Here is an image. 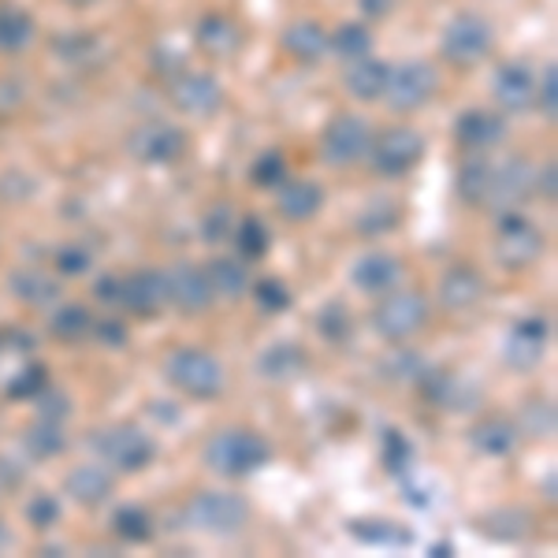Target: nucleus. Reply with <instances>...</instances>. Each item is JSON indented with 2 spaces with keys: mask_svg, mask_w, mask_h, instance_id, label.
<instances>
[{
  "mask_svg": "<svg viewBox=\"0 0 558 558\" xmlns=\"http://www.w3.org/2000/svg\"><path fill=\"white\" fill-rule=\"evenodd\" d=\"M495 45V31L484 15L462 12L444 26V38H439V52H444L447 64L454 68H476L484 64V57Z\"/></svg>",
  "mask_w": 558,
  "mask_h": 558,
  "instance_id": "obj_4",
  "label": "nucleus"
},
{
  "mask_svg": "<svg viewBox=\"0 0 558 558\" xmlns=\"http://www.w3.org/2000/svg\"><path fill=\"white\" fill-rule=\"evenodd\" d=\"M417 391L421 399L432 402L436 410H447V413H465V410H476L481 407V391L470 376L454 373V368H444V365H425L417 373Z\"/></svg>",
  "mask_w": 558,
  "mask_h": 558,
  "instance_id": "obj_11",
  "label": "nucleus"
},
{
  "mask_svg": "<svg viewBox=\"0 0 558 558\" xmlns=\"http://www.w3.org/2000/svg\"><path fill=\"white\" fill-rule=\"evenodd\" d=\"M305 368H310V354H305V347H299L294 339H279V343H268L260 350L257 357V373L265 376V380L272 384H291L305 376Z\"/></svg>",
  "mask_w": 558,
  "mask_h": 558,
  "instance_id": "obj_23",
  "label": "nucleus"
},
{
  "mask_svg": "<svg viewBox=\"0 0 558 558\" xmlns=\"http://www.w3.org/2000/svg\"><path fill=\"white\" fill-rule=\"evenodd\" d=\"M368 49H373V31L357 20L336 26V34H328V52H336V57L347 60V64L368 57Z\"/></svg>",
  "mask_w": 558,
  "mask_h": 558,
  "instance_id": "obj_36",
  "label": "nucleus"
},
{
  "mask_svg": "<svg viewBox=\"0 0 558 558\" xmlns=\"http://www.w3.org/2000/svg\"><path fill=\"white\" fill-rule=\"evenodd\" d=\"M165 376L179 395L197 402H209L223 391V365L216 362L209 350H197V347L172 350L165 362Z\"/></svg>",
  "mask_w": 558,
  "mask_h": 558,
  "instance_id": "obj_2",
  "label": "nucleus"
},
{
  "mask_svg": "<svg viewBox=\"0 0 558 558\" xmlns=\"http://www.w3.org/2000/svg\"><path fill=\"white\" fill-rule=\"evenodd\" d=\"M373 146V128L354 112H343L324 128L320 134V157L331 168H354L368 157Z\"/></svg>",
  "mask_w": 558,
  "mask_h": 558,
  "instance_id": "obj_9",
  "label": "nucleus"
},
{
  "mask_svg": "<svg viewBox=\"0 0 558 558\" xmlns=\"http://www.w3.org/2000/svg\"><path fill=\"white\" fill-rule=\"evenodd\" d=\"M38 38L34 15L20 4H0V57H23Z\"/></svg>",
  "mask_w": 558,
  "mask_h": 558,
  "instance_id": "obj_29",
  "label": "nucleus"
},
{
  "mask_svg": "<svg viewBox=\"0 0 558 558\" xmlns=\"http://www.w3.org/2000/svg\"><path fill=\"white\" fill-rule=\"evenodd\" d=\"M533 194H539L544 202H555L558 186H555V165H551V160L533 168Z\"/></svg>",
  "mask_w": 558,
  "mask_h": 558,
  "instance_id": "obj_56",
  "label": "nucleus"
},
{
  "mask_svg": "<svg viewBox=\"0 0 558 558\" xmlns=\"http://www.w3.org/2000/svg\"><path fill=\"white\" fill-rule=\"evenodd\" d=\"M45 387H49V368H45L41 362H26V365L15 368L12 376H8L4 395L12 402H34Z\"/></svg>",
  "mask_w": 558,
  "mask_h": 558,
  "instance_id": "obj_41",
  "label": "nucleus"
},
{
  "mask_svg": "<svg viewBox=\"0 0 558 558\" xmlns=\"http://www.w3.org/2000/svg\"><path fill=\"white\" fill-rule=\"evenodd\" d=\"M89 339L105 350H123L131 339V331L120 317H94V331H89Z\"/></svg>",
  "mask_w": 558,
  "mask_h": 558,
  "instance_id": "obj_52",
  "label": "nucleus"
},
{
  "mask_svg": "<svg viewBox=\"0 0 558 558\" xmlns=\"http://www.w3.org/2000/svg\"><path fill=\"white\" fill-rule=\"evenodd\" d=\"M8 291L23 305H31V310H49V305L60 299V279L41 272V268H15V272L8 276Z\"/></svg>",
  "mask_w": 558,
  "mask_h": 558,
  "instance_id": "obj_27",
  "label": "nucleus"
},
{
  "mask_svg": "<svg viewBox=\"0 0 558 558\" xmlns=\"http://www.w3.org/2000/svg\"><path fill=\"white\" fill-rule=\"evenodd\" d=\"M439 89V71L425 64V60H407V64L391 68L387 78L384 101L391 105V112H417L425 108Z\"/></svg>",
  "mask_w": 558,
  "mask_h": 558,
  "instance_id": "obj_12",
  "label": "nucleus"
},
{
  "mask_svg": "<svg viewBox=\"0 0 558 558\" xmlns=\"http://www.w3.org/2000/svg\"><path fill=\"white\" fill-rule=\"evenodd\" d=\"M120 279L123 276H116V272L97 276L94 279V299L101 305H120Z\"/></svg>",
  "mask_w": 558,
  "mask_h": 558,
  "instance_id": "obj_55",
  "label": "nucleus"
},
{
  "mask_svg": "<svg viewBox=\"0 0 558 558\" xmlns=\"http://www.w3.org/2000/svg\"><path fill=\"white\" fill-rule=\"evenodd\" d=\"M168 97H172V105L179 108V112L205 120V116H216V112H220V105H223V86H220V78L209 75V71H191V68H183L179 75L168 78Z\"/></svg>",
  "mask_w": 558,
  "mask_h": 558,
  "instance_id": "obj_13",
  "label": "nucleus"
},
{
  "mask_svg": "<svg viewBox=\"0 0 558 558\" xmlns=\"http://www.w3.org/2000/svg\"><path fill=\"white\" fill-rule=\"evenodd\" d=\"M395 4L399 0H357V12H362L365 23H384L395 12Z\"/></svg>",
  "mask_w": 558,
  "mask_h": 558,
  "instance_id": "obj_57",
  "label": "nucleus"
},
{
  "mask_svg": "<svg viewBox=\"0 0 558 558\" xmlns=\"http://www.w3.org/2000/svg\"><path fill=\"white\" fill-rule=\"evenodd\" d=\"M57 272L75 279V276H86L89 268H94V254H89V246H78V242H68V246L57 250Z\"/></svg>",
  "mask_w": 558,
  "mask_h": 558,
  "instance_id": "obj_51",
  "label": "nucleus"
},
{
  "mask_svg": "<svg viewBox=\"0 0 558 558\" xmlns=\"http://www.w3.org/2000/svg\"><path fill=\"white\" fill-rule=\"evenodd\" d=\"M250 294H254L257 310L268 313V317H279V313H287V310H291V302H294L291 287H287L283 279H276V276L254 279V283H250Z\"/></svg>",
  "mask_w": 558,
  "mask_h": 558,
  "instance_id": "obj_44",
  "label": "nucleus"
},
{
  "mask_svg": "<svg viewBox=\"0 0 558 558\" xmlns=\"http://www.w3.org/2000/svg\"><path fill=\"white\" fill-rule=\"evenodd\" d=\"M428 324V299L417 291H387L373 310V331L384 343H407Z\"/></svg>",
  "mask_w": 558,
  "mask_h": 558,
  "instance_id": "obj_3",
  "label": "nucleus"
},
{
  "mask_svg": "<svg viewBox=\"0 0 558 558\" xmlns=\"http://www.w3.org/2000/svg\"><path fill=\"white\" fill-rule=\"evenodd\" d=\"M283 179H287V157L279 149H265L254 165H250V183L260 186V191H276Z\"/></svg>",
  "mask_w": 558,
  "mask_h": 558,
  "instance_id": "obj_46",
  "label": "nucleus"
},
{
  "mask_svg": "<svg viewBox=\"0 0 558 558\" xmlns=\"http://www.w3.org/2000/svg\"><path fill=\"white\" fill-rule=\"evenodd\" d=\"M112 533L120 536L123 544H146V539H153V514L146 507L128 502V507H120L112 514Z\"/></svg>",
  "mask_w": 558,
  "mask_h": 558,
  "instance_id": "obj_42",
  "label": "nucleus"
},
{
  "mask_svg": "<svg viewBox=\"0 0 558 558\" xmlns=\"http://www.w3.org/2000/svg\"><path fill=\"white\" fill-rule=\"evenodd\" d=\"M421 160H425V138L413 128H387L384 134H376L373 146H368V165L384 179L410 175Z\"/></svg>",
  "mask_w": 558,
  "mask_h": 558,
  "instance_id": "obj_8",
  "label": "nucleus"
},
{
  "mask_svg": "<svg viewBox=\"0 0 558 558\" xmlns=\"http://www.w3.org/2000/svg\"><path fill=\"white\" fill-rule=\"evenodd\" d=\"M205 276H209V287L216 299H228L235 302L242 294L250 291V265L242 257H213L209 265H205Z\"/></svg>",
  "mask_w": 558,
  "mask_h": 558,
  "instance_id": "obj_31",
  "label": "nucleus"
},
{
  "mask_svg": "<svg viewBox=\"0 0 558 558\" xmlns=\"http://www.w3.org/2000/svg\"><path fill=\"white\" fill-rule=\"evenodd\" d=\"M34 410H38L41 421H52V425H64L71 417V399L64 391H57V387H45V391L34 399Z\"/></svg>",
  "mask_w": 558,
  "mask_h": 558,
  "instance_id": "obj_53",
  "label": "nucleus"
},
{
  "mask_svg": "<svg viewBox=\"0 0 558 558\" xmlns=\"http://www.w3.org/2000/svg\"><path fill=\"white\" fill-rule=\"evenodd\" d=\"M52 49H57V57L64 60V64H75V68H89L101 60V38L89 31L60 34V38L52 41Z\"/></svg>",
  "mask_w": 558,
  "mask_h": 558,
  "instance_id": "obj_39",
  "label": "nucleus"
},
{
  "mask_svg": "<svg viewBox=\"0 0 558 558\" xmlns=\"http://www.w3.org/2000/svg\"><path fill=\"white\" fill-rule=\"evenodd\" d=\"M533 108H539V112H544L547 120H551V116L558 112V71H555V64H547L544 75H536Z\"/></svg>",
  "mask_w": 558,
  "mask_h": 558,
  "instance_id": "obj_54",
  "label": "nucleus"
},
{
  "mask_svg": "<svg viewBox=\"0 0 558 558\" xmlns=\"http://www.w3.org/2000/svg\"><path fill=\"white\" fill-rule=\"evenodd\" d=\"M283 52L294 60V64H320L328 57V31L317 20H294L283 31Z\"/></svg>",
  "mask_w": 558,
  "mask_h": 558,
  "instance_id": "obj_26",
  "label": "nucleus"
},
{
  "mask_svg": "<svg viewBox=\"0 0 558 558\" xmlns=\"http://www.w3.org/2000/svg\"><path fill=\"white\" fill-rule=\"evenodd\" d=\"M387 78H391V64L376 57H362L347 68L343 83H347V94L354 101H384V89H387Z\"/></svg>",
  "mask_w": 558,
  "mask_h": 558,
  "instance_id": "obj_28",
  "label": "nucleus"
},
{
  "mask_svg": "<svg viewBox=\"0 0 558 558\" xmlns=\"http://www.w3.org/2000/svg\"><path fill=\"white\" fill-rule=\"evenodd\" d=\"M89 331H94V313L86 310L83 302H68V305H57L49 317V336L57 339V343H86Z\"/></svg>",
  "mask_w": 558,
  "mask_h": 558,
  "instance_id": "obj_33",
  "label": "nucleus"
},
{
  "mask_svg": "<svg viewBox=\"0 0 558 558\" xmlns=\"http://www.w3.org/2000/svg\"><path fill=\"white\" fill-rule=\"evenodd\" d=\"M507 138V116L495 108H465L454 120V142L470 153H488Z\"/></svg>",
  "mask_w": 558,
  "mask_h": 558,
  "instance_id": "obj_16",
  "label": "nucleus"
},
{
  "mask_svg": "<svg viewBox=\"0 0 558 558\" xmlns=\"http://www.w3.org/2000/svg\"><path fill=\"white\" fill-rule=\"evenodd\" d=\"M428 555L432 558H451L454 555V544H451V539H436V544L428 547Z\"/></svg>",
  "mask_w": 558,
  "mask_h": 558,
  "instance_id": "obj_60",
  "label": "nucleus"
},
{
  "mask_svg": "<svg viewBox=\"0 0 558 558\" xmlns=\"http://www.w3.org/2000/svg\"><path fill=\"white\" fill-rule=\"evenodd\" d=\"M231 239H235V250L239 257L246 260V265H254V260H265L268 250H272V228H268L260 216H242L235 220V231H231Z\"/></svg>",
  "mask_w": 558,
  "mask_h": 558,
  "instance_id": "obj_35",
  "label": "nucleus"
},
{
  "mask_svg": "<svg viewBox=\"0 0 558 558\" xmlns=\"http://www.w3.org/2000/svg\"><path fill=\"white\" fill-rule=\"evenodd\" d=\"M492 94L499 101L502 112L510 116H521V112H533V94H536V75L529 64H502L495 71V83H492Z\"/></svg>",
  "mask_w": 558,
  "mask_h": 558,
  "instance_id": "obj_19",
  "label": "nucleus"
},
{
  "mask_svg": "<svg viewBox=\"0 0 558 558\" xmlns=\"http://www.w3.org/2000/svg\"><path fill=\"white\" fill-rule=\"evenodd\" d=\"M518 436L521 432L510 417H484L473 425L470 444H473V451L484 458H507L518 447Z\"/></svg>",
  "mask_w": 558,
  "mask_h": 558,
  "instance_id": "obj_30",
  "label": "nucleus"
},
{
  "mask_svg": "<svg viewBox=\"0 0 558 558\" xmlns=\"http://www.w3.org/2000/svg\"><path fill=\"white\" fill-rule=\"evenodd\" d=\"M547 343H551V320L529 313L507 331V362L514 368H533L544 362Z\"/></svg>",
  "mask_w": 558,
  "mask_h": 558,
  "instance_id": "obj_17",
  "label": "nucleus"
},
{
  "mask_svg": "<svg viewBox=\"0 0 558 558\" xmlns=\"http://www.w3.org/2000/svg\"><path fill=\"white\" fill-rule=\"evenodd\" d=\"M120 305L131 317H157L168 305V283L157 268H138V272L120 279Z\"/></svg>",
  "mask_w": 558,
  "mask_h": 558,
  "instance_id": "obj_15",
  "label": "nucleus"
},
{
  "mask_svg": "<svg viewBox=\"0 0 558 558\" xmlns=\"http://www.w3.org/2000/svg\"><path fill=\"white\" fill-rule=\"evenodd\" d=\"M481 529L488 533L492 539H502V544H510V539H521L529 533V514L525 510H492V514L481 518Z\"/></svg>",
  "mask_w": 558,
  "mask_h": 558,
  "instance_id": "obj_45",
  "label": "nucleus"
},
{
  "mask_svg": "<svg viewBox=\"0 0 558 558\" xmlns=\"http://www.w3.org/2000/svg\"><path fill=\"white\" fill-rule=\"evenodd\" d=\"M60 518H64V502L57 499L52 492H38L31 495V502H26V521H31L38 533H45V529L60 525Z\"/></svg>",
  "mask_w": 558,
  "mask_h": 558,
  "instance_id": "obj_48",
  "label": "nucleus"
},
{
  "mask_svg": "<svg viewBox=\"0 0 558 558\" xmlns=\"http://www.w3.org/2000/svg\"><path fill=\"white\" fill-rule=\"evenodd\" d=\"M0 350H4V331H0Z\"/></svg>",
  "mask_w": 558,
  "mask_h": 558,
  "instance_id": "obj_63",
  "label": "nucleus"
},
{
  "mask_svg": "<svg viewBox=\"0 0 558 558\" xmlns=\"http://www.w3.org/2000/svg\"><path fill=\"white\" fill-rule=\"evenodd\" d=\"M4 350H15V354H26V350H34V336L23 328H8L4 331Z\"/></svg>",
  "mask_w": 558,
  "mask_h": 558,
  "instance_id": "obj_58",
  "label": "nucleus"
},
{
  "mask_svg": "<svg viewBox=\"0 0 558 558\" xmlns=\"http://www.w3.org/2000/svg\"><path fill=\"white\" fill-rule=\"evenodd\" d=\"M399 223H402L399 205H395L391 197H376V202H368L365 209L357 213V235L380 239V235H391Z\"/></svg>",
  "mask_w": 558,
  "mask_h": 558,
  "instance_id": "obj_38",
  "label": "nucleus"
},
{
  "mask_svg": "<svg viewBox=\"0 0 558 558\" xmlns=\"http://www.w3.org/2000/svg\"><path fill=\"white\" fill-rule=\"evenodd\" d=\"M8 547H12V533H8V525L0 521V555H4Z\"/></svg>",
  "mask_w": 558,
  "mask_h": 558,
  "instance_id": "obj_61",
  "label": "nucleus"
},
{
  "mask_svg": "<svg viewBox=\"0 0 558 558\" xmlns=\"http://www.w3.org/2000/svg\"><path fill=\"white\" fill-rule=\"evenodd\" d=\"M425 368V362H421L413 350H407L402 343H395L391 354L384 357V365H380V373L387 376V380H395V384H413L417 380V373Z\"/></svg>",
  "mask_w": 558,
  "mask_h": 558,
  "instance_id": "obj_47",
  "label": "nucleus"
},
{
  "mask_svg": "<svg viewBox=\"0 0 558 558\" xmlns=\"http://www.w3.org/2000/svg\"><path fill=\"white\" fill-rule=\"evenodd\" d=\"M20 484H23L20 462H12V458H0V488H20Z\"/></svg>",
  "mask_w": 558,
  "mask_h": 558,
  "instance_id": "obj_59",
  "label": "nucleus"
},
{
  "mask_svg": "<svg viewBox=\"0 0 558 558\" xmlns=\"http://www.w3.org/2000/svg\"><path fill=\"white\" fill-rule=\"evenodd\" d=\"M194 529L213 536H235L250 521V502L235 492H197L186 507Z\"/></svg>",
  "mask_w": 558,
  "mask_h": 558,
  "instance_id": "obj_7",
  "label": "nucleus"
},
{
  "mask_svg": "<svg viewBox=\"0 0 558 558\" xmlns=\"http://www.w3.org/2000/svg\"><path fill=\"white\" fill-rule=\"evenodd\" d=\"M492 183H495V165L484 157H470L462 168H458V197L465 205H492Z\"/></svg>",
  "mask_w": 558,
  "mask_h": 558,
  "instance_id": "obj_34",
  "label": "nucleus"
},
{
  "mask_svg": "<svg viewBox=\"0 0 558 558\" xmlns=\"http://www.w3.org/2000/svg\"><path fill=\"white\" fill-rule=\"evenodd\" d=\"M484 291H488L484 276L476 272L473 265H465V260H458V265H451V268L444 272V279H439V302H444L451 313L473 310V305L484 299Z\"/></svg>",
  "mask_w": 558,
  "mask_h": 558,
  "instance_id": "obj_22",
  "label": "nucleus"
},
{
  "mask_svg": "<svg viewBox=\"0 0 558 558\" xmlns=\"http://www.w3.org/2000/svg\"><path fill=\"white\" fill-rule=\"evenodd\" d=\"M518 432H529L533 439H547L555 436V407L547 399H536L521 410V428Z\"/></svg>",
  "mask_w": 558,
  "mask_h": 558,
  "instance_id": "obj_49",
  "label": "nucleus"
},
{
  "mask_svg": "<svg viewBox=\"0 0 558 558\" xmlns=\"http://www.w3.org/2000/svg\"><path fill=\"white\" fill-rule=\"evenodd\" d=\"M350 279H354V287L362 294H387L395 291V287L402 283V260L395 254H384V250H376V254H365L357 257L354 272H350Z\"/></svg>",
  "mask_w": 558,
  "mask_h": 558,
  "instance_id": "obj_25",
  "label": "nucleus"
},
{
  "mask_svg": "<svg viewBox=\"0 0 558 558\" xmlns=\"http://www.w3.org/2000/svg\"><path fill=\"white\" fill-rule=\"evenodd\" d=\"M276 209L291 223L313 220L324 209V186L317 179H283L276 186Z\"/></svg>",
  "mask_w": 558,
  "mask_h": 558,
  "instance_id": "obj_21",
  "label": "nucleus"
},
{
  "mask_svg": "<svg viewBox=\"0 0 558 558\" xmlns=\"http://www.w3.org/2000/svg\"><path fill=\"white\" fill-rule=\"evenodd\" d=\"M128 153L138 165L168 168V165H175V160H183L186 131L168 120H146L128 134Z\"/></svg>",
  "mask_w": 558,
  "mask_h": 558,
  "instance_id": "obj_10",
  "label": "nucleus"
},
{
  "mask_svg": "<svg viewBox=\"0 0 558 558\" xmlns=\"http://www.w3.org/2000/svg\"><path fill=\"white\" fill-rule=\"evenodd\" d=\"M165 283L168 305H175L179 313H205L216 299L202 265H175L172 272H165Z\"/></svg>",
  "mask_w": 558,
  "mask_h": 558,
  "instance_id": "obj_18",
  "label": "nucleus"
},
{
  "mask_svg": "<svg viewBox=\"0 0 558 558\" xmlns=\"http://www.w3.org/2000/svg\"><path fill=\"white\" fill-rule=\"evenodd\" d=\"M495 257L502 268H521L536 265L544 257V235L529 216H521L518 209H507L499 216V228H495Z\"/></svg>",
  "mask_w": 558,
  "mask_h": 558,
  "instance_id": "obj_5",
  "label": "nucleus"
},
{
  "mask_svg": "<svg viewBox=\"0 0 558 558\" xmlns=\"http://www.w3.org/2000/svg\"><path fill=\"white\" fill-rule=\"evenodd\" d=\"M64 492L78 502V507H101V502L112 499L116 476L108 465L86 462V465H75V470L64 476Z\"/></svg>",
  "mask_w": 558,
  "mask_h": 558,
  "instance_id": "obj_24",
  "label": "nucleus"
},
{
  "mask_svg": "<svg viewBox=\"0 0 558 558\" xmlns=\"http://www.w3.org/2000/svg\"><path fill=\"white\" fill-rule=\"evenodd\" d=\"M347 533L365 547H410L413 544L410 529H402L399 521H391V518H350Z\"/></svg>",
  "mask_w": 558,
  "mask_h": 558,
  "instance_id": "obj_32",
  "label": "nucleus"
},
{
  "mask_svg": "<svg viewBox=\"0 0 558 558\" xmlns=\"http://www.w3.org/2000/svg\"><path fill=\"white\" fill-rule=\"evenodd\" d=\"M68 4H75V8H89V4H97V0H68Z\"/></svg>",
  "mask_w": 558,
  "mask_h": 558,
  "instance_id": "obj_62",
  "label": "nucleus"
},
{
  "mask_svg": "<svg viewBox=\"0 0 558 558\" xmlns=\"http://www.w3.org/2000/svg\"><path fill=\"white\" fill-rule=\"evenodd\" d=\"M23 447H26V454H31L34 462H49V458L64 454L68 436H64V428H60V425H52V421L38 417L31 428L23 432Z\"/></svg>",
  "mask_w": 558,
  "mask_h": 558,
  "instance_id": "obj_37",
  "label": "nucleus"
},
{
  "mask_svg": "<svg viewBox=\"0 0 558 558\" xmlns=\"http://www.w3.org/2000/svg\"><path fill=\"white\" fill-rule=\"evenodd\" d=\"M194 45L209 60H235L246 45V31L223 12H205L194 26Z\"/></svg>",
  "mask_w": 558,
  "mask_h": 558,
  "instance_id": "obj_14",
  "label": "nucleus"
},
{
  "mask_svg": "<svg viewBox=\"0 0 558 558\" xmlns=\"http://www.w3.org/2000/svg\"><path fill=\"white\" fill-rule=\"evenodd\" d=\"M231 231H235V213H231V205H213V209L202 216V239L209 242V246L228 242Z\"/></svg>",
  "mask_w": 558,
  "mask_h": 558,
  "instance_id": "obj_50",
  "label": "nucleus"
},
{
  "mask_svg": "<svg viewBox=\"0 0 558 558\" xmlns=\"http://www.w3.org/2000/svg\"><path fill=\"white\" fill-rule=\"evenodd\" d=\"M97 454L105 465H112L116 473H142L146 465H153L157 458V444L134 425H112L105 432H97L94 439Z\"/></svg>",
  "mask_w": 558,
  "mask_h": 558,
  "instance_id": "obj_6",
  "label": "nucleus"
},
{
  "mask_svg": "<svg viewBox=\"0 0 558 558\" xmlns=\"http://www.w3.org/2000/svg\"><path fill=\"white\" fill-rule=\"evenodd\" d=\"M533 165L525 157H510L502 168H495L492 183V205L495 209H521L525 202H533Z\"/></svg>",
  "mask_w": 558,
  "mask_h": 558,
  "instance_id": "obj_20",
  "label": "nucleus"
},
{
  "mask_svg": "<svg viewBox=\"0 0 558 558\" xmlns=\"http://www.w3.org/2000/svg\"><path fill=\"white\" fill-rule=\"evenodd\" d=\"M268 462H272V444L254 428H223L205 444V465L228 481L254 476Z\"/></svg>",
  "mask_w": 558,
  "mask_h": 558,
  "instance_id": "obj_1",
  "label": "nucleus"
},
{
  "mask_svg": "<svg viewBox=\"0 0 558 558\" xmlns=\"http://www.w3.org/2000/svg\"><path fill=\"white\" fill-rule=\"evenodd\" d=\"M380 462L391 476H407L413 465V444L402 428H384V444H380Z\"/></svg>",
  "mask_w": 558,
  "mask_h": 558,
  "instance_id": "obj_43",
  "label": "nucleus"
},
{
  "mask_svg": "<svg viewBox=\"0 0 558 558\" xmlns=\"http://www.w3.org/2000/svg\"><path fill=\"white\" fill-rule=\"evenodd\" d=\"M317 336L328 347H347L354 339V317L343 302H324L317 310Z\"/></svg>",
  "mask_w": 558,
  "mask_h": 558,
  "instance_id": "obj_40",
  "label": "nucleus"
}]
</instances>
